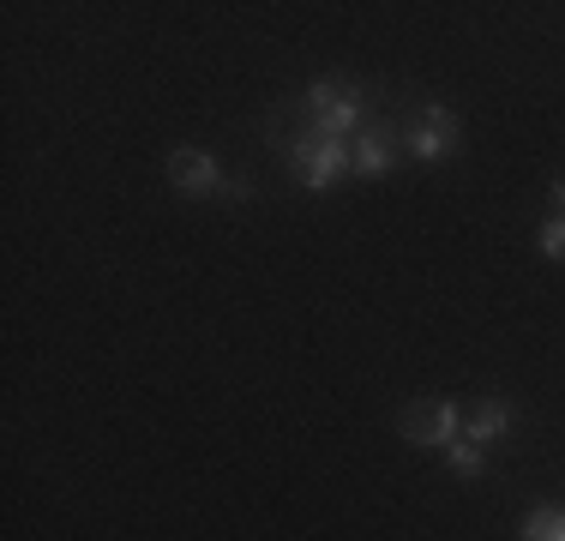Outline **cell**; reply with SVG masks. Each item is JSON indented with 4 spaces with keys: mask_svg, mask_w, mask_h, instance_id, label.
I'll list each match as a JSON object with an SVG mask.
<instances>
[{
    "mask_svg": "<svg viewBox=\"0 0 565 541\" xmlns=\"http://www.w3.org/2000/svg\"><path fill=\"white\" fill-rule=\"evenodd\" d=\"M457 145H463V115H457L451 103H422L409 120V139H403V151L415 162H427V169H439V162L457 157Z\"/></svg>",
    "mask_w": 565,
    "mask_h": 541,
    "instance_id": "cell-3",
    "label": "cell"
},
{
    "mask_svg": "<svg viewBox=\"0 0 565 541\" xmlns=\"http://www.w3.org/2000/svg\"><path fill=\"white\" fill-rule=\"evenodd\" d=\"M277 108L295 115L307 132H319V139H349L367 120V91L349 85V78H313L295 103H277Z\"/></svg>",
    "mask_w": 565,
    "mask_h": 541,
    "instance_id": "cell-1",
    "label": "cell"
},
{
    "mask_svg": "<svg viewBox=\"0 0 565 541\" xmlns=\"http://www.w3.org/2000/svg\"><path fill=\"white\" fill-rule=\"evenodd\" d=\"M163 174L181 199H223V187H228V174L217 169V157L205 145H174L163 157Z\"/></svg>",
    "mask_w": 565,
    "mask_h": 541,
    "instance_id": "cell-5",
    "label": "cell"
},
{
    "mask_svg": "<svg viewBox=\"0 0 565 541\" xmlns=\"http://www.w3.org/2000/svg\"><path fill=\"white\" fill-rule=\"evenodd\" d=\"M223 199H253V181H247V174H228Z\"/></svg>",
    "mask_w": 565,
    "mask_h": 541,
    "instance_id": "cell-11",
    "label": "cell"
},
{
    "mask_svg": "<svg viewBox=\"0 0 565 541\" xmlns=\"http://www.w3.org/2000/svg\"><path fill=\"white\" fill-rule=\"evenodd\" d=\"M547 199H554V216H565V174H559L554 187H547Z\"/></svg>",
    "mask_w": 565,
    "mask_h": 541,
    "instance_id": "cell-12",
    "label": "cell"
},
{
    "mask_svg": "<svg viewBox=\"0 0 565 541\" xmlns=\"http://www.w3.org/2000/svg\"><path fill=\"white\" fill-rule=\"evenodd\" d=\"M397 433L422 452H446L451 439H463V403L457 397H434V403H409L397 415Z\"/></svg>",
    "mask_w": 565,
    "mask_h": 541,
    "instance_id": "cell-4",
    "label": "cell"
},
{
    "mask_svg": "<svg viewBox=\"0 0 565 541\" xmlns=\"http://www.w3.org/2000/svg\"><path fill=\"white\" fill-rule=\"evenodd\" d=\"M282 162H289V174L307 187V193H331L338 181H349L355 174V151H349V139H319V132L295 127L277 139Z\"/></svg>",
    "mask_w": 565,
    "mask_h": 541,
    "instance_id": "cell-2",
    "label": "cell"
},
{
    "mask_svg": "<svg viewBox=\"0 0 565 541\" xmlns=\"http://www.w3.org/2000/svg\"><path fill=\"white\" fill-rule=\"evenodd\" d=\"M511 427H518V403H511V397H500V391H488V397H476V410L463 415V439H476L481 452H488V445H500Z\"/></svg>",
    "mask_w": 565,
    "mask_h": 541,
    "instance_id": "cell-7",
    "label": "cell"
},
{
    "mask_svg": "<svg viewBox=\"0 0 565 541\" xmlns=\"http://www.w3.org/2000/svg\"><path fill=\"white\" fill-rule=\"evenodd\" d=\"M349 151H355V174H361V181H385V174L397 169V157H403V145H397V120H392V115H380L373 127H361L355 139H349Z\"/></svg>",
    "mask_w": 565,
    "mask_h": 541,
    "instance_id": "cell-6",
    "label": "cell"
},
{
    "mask_svg": "<svg viewBox=\"0 0 565 541\" xmlns=\"http://www.w3.org/2000/svg\"><path fill=\"white\" fill-rule=\"evenodd\" d=\"M518 541H565V506H535L530 518H523Z\"/></svg>",
    "mask_w": 565,
    "mask_h": 541,
    "instance_id": "cell-8",
    "label": "cell"
},
{
    "mask_svg": "<svg viewBox=\"0 0 565 541\" xmlns=\"http://www.w3.org/2000/svg\"><path fill=\"white\" fill-rule=\"evenodd\" d=\"M542 259L565 265V216H547L542 223Z\"/></svg>",
    "mask_w": 565,
    "mask_h": 541,
    "instance_id": "cell-10",
    "label": "cell"
},
{
    "mask_svg": "<svg viewBox=\"0 0 565 541\" xmlns=\"http://www.w3.org/2000/svg\"><path fill=\"white\" fill-rule=\"evenodd\" d=\"M446 464H451V476H463V481H481V476H488V452H481L476 439H451V445H446Z\"/></svg>",
    "mask_w": 565,
    "mask_h": 541,
    "instance_id": "cell-9",
    "label": "cell"
}]
</instances>
